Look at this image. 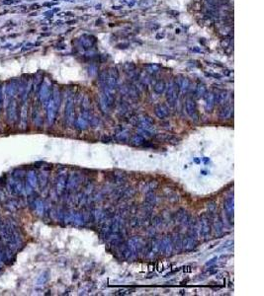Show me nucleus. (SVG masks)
I'll use <instances>...</instances> for the list:
<instances>
[{
	"label": "nucleus",
	"instance_id": "f257e3e1",
	"mask_svg": "<svg viewBox=\"0 0 264 296\" xmlns=\"http://www.w3.org/2000/svg\"><path fill=\"white\" fill-rule=\"evenodd\" d=\"M186 111L187 114L189 115V116L194 121H198V113H197V109H196L195 103L191 101V100H188L186 103Z\"/></svg>",
	"mask_w": 264,
	"mask_h": 296
},
{
	"label": "nucleus",
	"instance_id": "f03ea898",
	"mask_svg": "<svg viewBox=\"0 0 264 296\" xmlns=\"http://www.w3.org/2000/svg\"><path fill=\"white\" fill-rule=\"evenodd\" d=\"M200 228H201V231L203 232L204 235H207L210 233V225H209V221L207 218H202L201 219V225H200Z\"/></svg>",
	"mask_w": 264,
	"mask_h": 296
},
{
	"label": "nucleus",
	"instance_id": "7ed1b4c3",
	"mask_svg": "<svg viewBox=\"0 0 264 296\" xmlns=\"http://www.w3.org/2000/svg\"><path fill=\"white\" fill-rule=\"evenodd\" d=\"M156 116H158V118L163 119V118H165V116L168 115L167 109L165 108V107H163V106H160V107L156 109Z\"/></svg>",
	"mask_w": 264,
	"mask_h": 296
},
{
	"label": "nucleus",
	"instance_id": "20e7f679",
	"mask_svg": "<svg viewBox=\"0 0 264 296\" xmlns=\"http://www.w3.org/2000/svg\"><path fill=\"white\" fill-rule=\"evenodd\" d=\"M225 210L228 211V213L230 214V215L233 214V199H228L225 200Z\"/></svg>",
	"mask_w": 264,
	"mask_h": 296
},
{
	"label": "nucleus",
	"instance_id": "39448f33",
	"mask_svg": "<svg viewBox=\"0 0 264 296\" xmlns=\"http://www.w3.org/2000/svg\"><path fill=\"white\" fill-rule=\"evenodd\" d=\"M168 99H169V101H170V104L174 105L175 100H176V91L174 90V88H172V87L168 90Z\"/></svg>",
	"mask_w": 264,
	"mask_h": 296
},
{
	"label": "nucleus",
	"instance_id": "423d86ee",
	"mask_svg": "<svg viewBox=\"0 0 264 296\" xmlns=\"http://www.w3.org/2000/svg\"><path fill=\"white\" fill-rule=\"evenodd\" d=\"M230 116H232V110H230V108H225L222 111L221 115H220V118L223 119H227L230 118Z\"/></svg>",
	"mask_w": 264,
	"mask_h": 296
},
{
	"label": "nucleus",
	"instance_id": "0eeeda50",
	"mask_svg": "<svg viewBox=\"0 0 264 296\" xmlns=\"http://www.w3.org/2000/svg\"><path fill=\"white\" fill-rule=\"evenodd\" d=\"M132 142L134 143L135 145H141L145 142V139H143V137L141 136V135H135V136L132 138Z\"/></svg>",
	"mask_w": 264,
	"mask_h": 296
},
{
	"label": "nucleus",
	"instance_id": "6e6552de",
	"mask_svg": "<svg viewBox=\"0 0 264 296\" xmlns=\"http://www.w3.org/2000/svg\"><path fill=\"white\" fill-rule=\"evenodd\" d=\"M156 91L157 92V93H162V92L164 91V84H163L162 82L157 83L156 85Z\"/></svg>",
	"mask_w": 264,
	"mask_h": 296
},
{
	"label": "nucleus",
	"instance_id": "1a4fd4ad",
	"mask_svg": "<svg viewBox=\"0 0 264 296\" xmlns=\"http://www.w3.org/2000/svg\"><path fill=\"white\" fill-rule=\"evenodd\" d=\"M218 259H217V257H215L214 258V259H212V260H210V262H208V263H207V265H212V264H213V263H215V262H216V261H217Z\"/></svg>",
	"mask_w": 264,
	"mask_h": 296
}]
</instances>
